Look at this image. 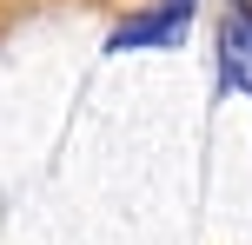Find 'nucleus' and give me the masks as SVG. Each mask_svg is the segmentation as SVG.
<instances>
[{"instance_id":"f257e3e1","label":"nucleus","mask_w":252,"mask_h":245,"mask_svg":"<svg viewBox=\"0 0 252 245\" xmlns=\"http://www.w3.org/2000/svg\"><path fill=\"white\" fill-rule=\"evenodd\" d=\"M186 20H192V0H159V7H146V13H133V20L113 33V47H173L179 33H186Z\"/></svg>"},{"instance_id":"f03ea898","label":"nucleus","mask_w":252,"mask_h":245,"mask_svg":"<svg viewBox=\"0 0 252 245\" xmlns=\"http://www.w3.org/2000/svg\"><path fill=\"white\" fill-rule=\"evenodd\" d=\"M226 80H239L252 93V0L226 7Z\"/></svg>"}]
</instances>
